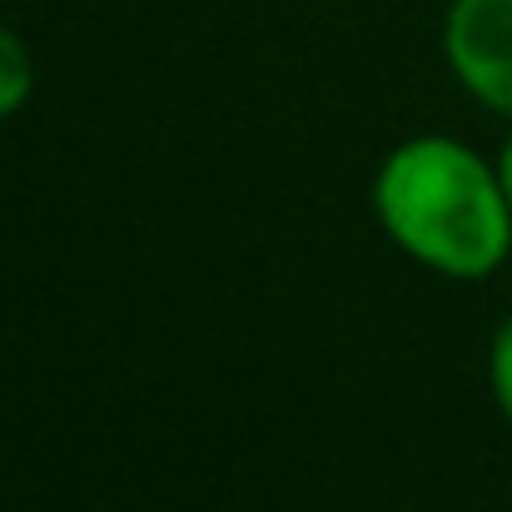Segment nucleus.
<instances>
[{
	"instance_id": "obj_1",
	"label": "nucleus",
	"mask_w": 512,
	"mask_h": 512,
	"mask_svg": "<svg viewBox=\"0 0 512 512\" xmlns=\"http://www.w3.org/2000/svg\"><path fill=\"white\" fill-rule=\"evenodd\" d=\"M373 214L408 259L458 284L498 274L512 254L498 165L453 135L403 140L373 174Z\"/></svg>"
},
{
	"instance_id": "obj_2",
	"label": "nucleus",
	"mask_w": 512,
	"mask_h": 512,
	"mask_svg": "<svg viewBox=\"0 0 512 512\" xmlns=\"http://www.w3.org/2000/svg\"><path fill=\"white\" fill-rule=\"evenodd\" d=\"M443 55L478 105L512 120V0H448Z\"/></svg>"
},
{
	"instance_id": "obj_3",
	"label": "nucleus",
	"mask_w": 512,
	"mask_h": 512,
	"mask_svg": "<svg viewBox=\"0 0 512 512\" xmlns=\"http://www.w3.org/2000/svg\"><path fill=\"white\" fill-rule=\"evenodd\" d=\"M30 90H35L30 50H25V40L10 25H0V120H10L15 110H25Z\"/></svg>"
},
{
	"instance_id": "obj_4",
	"label": "nucleus",
	"mask_w": 512,
	"mask_h": 512,
	"mask_svg": "<svg viewBox=\"0 0 512 512\" xmlns=\"http://www.w3.org/2000/svg\"><path fill=\"white\" fill-rule=\"evenodd\" d=\"M488 388H493L498 413L512 423V319H503L488 343Z\"/></svg>"
},
{
	"instance_id": "obj_5",
	"label": "nucleus",
	"mask_w": 512,
	"mask_h": 512,
	"mask_svg": "<svg viewBox=\"0 0 512 512\" xmlns=\"http://www.w3.org/2000/svg\"><path fill=\"white\" fill-rule=\"evenodd\" d=\"M498 179H503V194H508V204H512V135L503 140V150H498Z\"/></svg>"
}]
</instances>
